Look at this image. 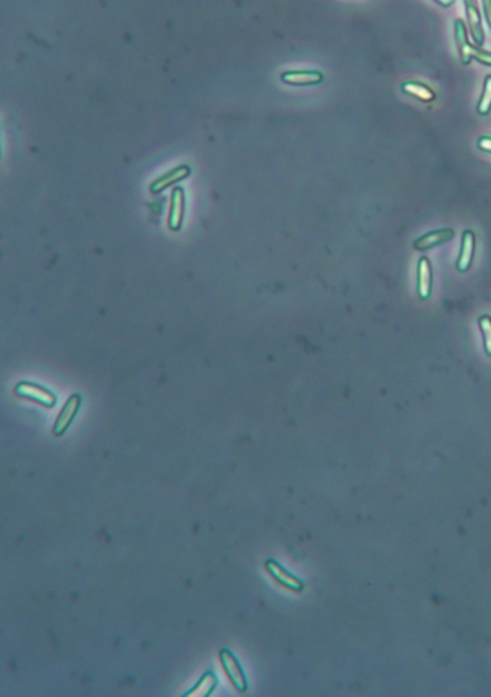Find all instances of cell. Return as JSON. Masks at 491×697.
Here are the masks:
<instances>
[{"label":"cell","mask_w":491,"mask_h":697,"mask_svg":"<svg viewBox=\"0 0 491 697\" xmlns=\"http://www.w3.org/2000/svg\"><path fill=\"white\" fill-rule=\"evenodd\" d=\"M220 663H221V668H223L228 681L232 683V686L239 693L248 692L249 683H248V678H246V674L243 672L241 664L239 663L237 657L232 652H230L228 648H223L220 652Z\"/></svg>","instance_id":"1"},{"label":"cell","mask_w":491,"mask_h":697,"mask_svg":"<svg viewBox=\"0 0 491 697\" xmlns=\"http://www.w3.org/2000/svg\"><path fill=\"white\" fill-rule=\"evenodd\" d=\"M14 393L21 398L34 400L36 404L45 406V408H52L56 404V395L51 391L45 389V387L30 383V382H21L14 387Z\"/></svg>","instance_id":"2"},{"label":"cell","mask_w":491,"mask_h":697,"mask_svg":"<svg viewBox=\"0 0 491 697\" xmlns=\"http://www.w3.org/2000/svg\"><path fill=\"white\" fill-rule=\"evenodd\" d=\"M265 565H266V570L269 571V574L273 577V580L276 583L283 585L285 588H287V590L294 591V593L303 591L304 583L299 577H296V576L291 574V572H289L282 564H279L278 561H274V560H267Z\"/></svg>","instance_id":"3"},{"label":"cell","mask_w":491,"mask_h":697,"mask_svg":"<svg viewBox=\"0 0 491 697\" xmlns=\"http://www.w3.org/2000/svg\"><path fill=\"white\" fill-rule=\"evenodd\" d=\"M80 406H81V396L80 395H72L67 400V404L64 405L62 409H60L56 421H55L53 433L56 437L62 435V433L69 428V425L75 419L76 413H78V411H80Z\"/></svg>","instance_id":"4"},{"label":"cell","mask_w":491,"mask_h":697,"mask_svg":"<svg viewBox=\"0 0 491 697\" xmlns=\"http://www.w3.org/2000/svg\"><path fill=\"white\" fill-rule=\"evenodd\" d=\"M186 197L181 187H174L171 191V206L170 215H168V227L173 231L180 230L184 219V211H186Z\"/></svg>","instance_id":"5"},{"label":"cell","mask_w":491,"mask_h":697,"mask_svg":"<svg viewBox=\"0 0 491 697\" xmlns=\"http://www.w3.org/2000/svg\"><path fill=\"white\" fill-rule=\"evenodd\" d=\"M475 253V234L471 230H466L463 239H462V249H459L458 260H457V270L466 273L470 270L471 262Z\"/></svg>","instance_id":"6"},{"label":"cell","mask_w":491,"mask_h":697,"mask_svg":"<svg viewBox=\"0 0 491 697\" xmlns=\"http://www.w3.org/2000/svg\"><path fill=\"white\" fill-rule=\"evenodd\" d=\"M464 5H466V13H467L471 36H472L475 45L483 46L484 30H483V25H481V16H480L479 6H477V3H475V0H464Z\"/></svg>","instance_id":"7"},{"label":"cell","mask_w":491,"mask_h":697,"mask_svg":"<svg viewBox=\"0 0 491 697\" xmlns=\"http://www.w3.org/2000/svg\"><path fill=\"white\" fill-rule=\"evenodd\" d=\"M453 237H454V230L441 228V230L431 231V232H428V234L420 237L416 243H414V247H416V249L420 252H427L429 249H433V247H437L444 243H448L450 240H453Z\"/></svg>","instance_id":"8"},{"label":"cell","mask_w":491,"mask_h":697,"mask_svg":"<svg viewBox=\"0 0 491 697\" xmlns=\"http://www.w3.org/2000/svg\"><path fill=\"white\" fill-rule=\"evenodd\" d=\"M418 294L422 300H427L433 290V267L427 257H421L417 267Z\"/></svg>","instance_id":"9"},{"label":"cell","mask_w":491,"mask_h":697,"mask_svg":"<svg viewBox=\"0 0 491 697\" xmlns=\"http://www.w3.org/2000/svg\"><path fill=\"white\" fill-rule=\"evenodd\" d=\"M191 173V169L189 165H180L174 169H171L170 173H167L165 175H163L160 180H157L156 182H152L149 185V191L154 193V194H158L161 191H164L165 188L171 187L173 184H177L178 181L187 178Z\"/></svg>","instance_id":"10"},{"label":"cell","mask_w":491,"mask_h":697,"mask_svg":"<svg viewBox=\"0 0 491 697\" xmlns=\"http://www.w3.org/2000/svg\"><path fill=\"white\" fill-rule=\"evenodd\" d=\"M282 81L289 85H315L324 81V75L319 71H290L282 73Z\"/></svg>","instance_id":"11"},{"label":"cell","mask_w":491,"mask_h":697,"mask_svg":"<svg viewBox=\"0 0 491 697\" xmlns=\"http://www.w3.org/2000/svg\"><path fill=\"white\" fill-rule=\"evenodd\" d=\"M454 27H455V42H457V49H458L459 58H462V62H463L464 65H468L470 62H471L470 51L472 48V45L468 43L467 27H466L464 22L459 21V19L455 21Z\"/></svg>","instance_id":"12"},{"label":"cell","mask_w":491,"mask_h":697,"mask_svg":"<svg viewBox=\"0 0 491 697\" xmlns=\"http://www.w3.org/2000/svg\"><path fill=\"white\" fill-rule=\"evenodd\" d=\"M217 685H219V680H217L216 674H214L213 672H207L200 677V680L197 681L195 686L184 696L186 697H207L214 692V689L217 687Z\"/></svg>","instance_id":"13"},{"label":"cell","mask_w":491,"mask_h":697,"mask_svg":"<svg viewBox=\"0 0 491 697\" xmlns=\"http://www.w3.org/2000/svg\"><path fill=\"white\" fill-rule=\"evenodd\" d=\"M401 88H403V90L405 92L407 95H411L414 98H418L420 101L433 102L435 99V92L431 88H428L427 85H424V84L404 82Z\"/></svg>","instance_id":"14"},{"label":"cell","mask_w":491,"mask_h":697,"mask_svg":"<svg viewBox=\"0 0 491 697\" xmlns=\"http://www.w3.org/2000/svg\"><path fill=\"white\" fill-rule=\"evenodd\" d=\"M480 115H488L491 111V75H488L484 81L483 94L477 106Z\"/></svg>","instance_id":"15"},{"label":"cell","mask_w":491,"mask_h":697,"mask_svg":"<svg viewBox=\"0 0 491 697\" xmlns=\"http://www.w3.org/2000/svg\"><path fill=\"white\" fill-rule=\"evenodd\" d=\"M479 326L483 333L484 349L488 356H491V316L484 315L479 319Z\"/></svg>","instance_id":"16"},{"label":"cell","mask_w":491,"mask_h":697,"mask_svg":"<svg viewBox=\"0 0 491 697\" xmlns=\"http://www.w3.org/2000/svg\"><path fill=\"white\" fill-rule=\"evenodd\" d=\"M470 58H471V60H472V59H475V60L481 62V64H484V65L491 66V53H490V52H486V51H483V49H480V48H477V46H472V48H471V51H470Z\"/></svg>","instance_id":"17"},{"label":"cell","mask_w":491,"mask_h":697,"mask_svg":"<svg viewBox=\"0 0 491 697\" xmlns=\"http://www.w3.org/2000/svg\"><path fill=\"white\" fill-rule=\"evenodd\" d=\"M479 148L484 152L491 154V136H481L477 143Z\"/></svg>","instance_id":"18"},{"label":"cell","mask_w":491,"mask_h":697,"mask_svg":"<svg viewBox=\"0 0 491 697\" xmlns=\"http://www.w3.org/2000/svg\"><path fill=\"white\" fill-rule=\"evenodd\" d=\"M483 9H484V14H486V19H487V23L491 29V0H483Z\"/></svg>","instance_id":"19"},{"label":"cell","mask_w":491,"mask_h":697,"mask_svg":"<svg viewBox=\"0 0 491 697\" xmlns=\"http://www.w3.org/2000/svg\"><path fill=\"white\" fill-rule=\"evenodd\" d=\"M435 2L444 8H450L454 3V0H435Z\"/></svg>","instance_id":"20"}]
</instances>
